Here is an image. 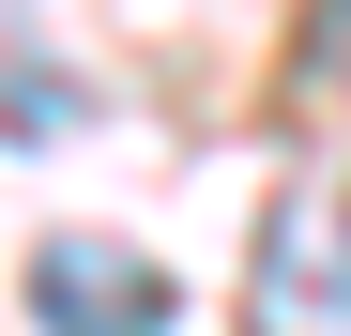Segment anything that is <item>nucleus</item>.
<instances>
[{
	"mask_svg": "<svg viewBox=\"0 0 351 336\" xmlns=\"http://www.w3.org/2000/svg\"><path fill=\"white\" fill-rule=\"evenodd\" d=\"M31 321H46V336H168V321H184V291H168L153 245L46 230V245H31Z\"/></svg>",
	"mask_w": 351,
	"mask_h": 336,
	"instance_id": "f257e3e1",
	"label": "nucleus"
},
{
	"mask_svg": "<svg viewBox=\"0 0 351 336\" xmlns=\"http://www.w3.org/2000/svg\"><path fill=\"white\" fill-rule=\"evenodd\" d=\"M245 336H351V230L321 199H290L275 230H260V306Z\"/></svg>",
	"mask_w": 351,
	"mask_h": 336,
	"instance_id": "f03ea898",
	"label": "nucleus"
}]
</instances>
